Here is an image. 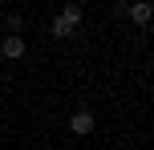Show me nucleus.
<instances>
[{
	"label": "nucleus",
	"instance_id": "nucleus-1",
	"mask_svg": "<svg viewBox=\"0 0 154 150\" xmlns=\"http://www.w3.org/2000/svg\"><path fill=\"white\" fill-rule=\"evenodd\" d=\"M93 126H97V122H93L89 110H81V114H73V118H69V130H73V134H93Z\"/></svg>",
	"mask_w": 154,
	"mask_h": 150
},
{
	"label": "nucleus",
	"instance_id": "nucleus-3",
	"mask_svg": "<svg viewBox=\"0 0 154 150\" xmlns=\"http://www.w3.org/2000/svg\"><path fill=\"white\" fill-rule=\"evenodd\" d=\"M130 16H134L138 24H146V20H150V4H134V8H130Z\"/></svg>",
	"mask_w": 154,
	"mask_h": 150
},
{
	"label": "nucleus",
	"instance_id": "nucleus-5",
	"mask_svg": "<svg viewBox=\"0 0 154 150\" xmlns=\"http://www.w3.org/2000/svg\"><path fill=\"white\" fill-rule=\"evenodd\" d=\"M69 32H73V24H69V20H61V16H57V20H53V37H69Z\"/></svg>",
	"mask_w": 154,
	"mask_h": 150
},
{
	"label": "nucleus",
	"instance_id": "nucleus-4",
	"mask_svg": "<svg viewBox=\"0 0 154 150\" xmlns=\"http://www.w3.org/2000/svg\"><path fill=\"white\" fill-rule=\"evenodd\" d=\"M61 20H69V24H77V20H81V4H65Z\"/></svg>",
	"mask_w": 154,
	"mask_h": 150
},
{
	"label": "nucleus",
	"instance_id": "nucleus-2",
	"mask_svg": "<svg viewBox=\"0 0 154 150\" xmlns=\"http://www.w3.org/2000/svg\"><path fill=\"white\" fill-rule=\"evenodd\" d=\"M0 49H4V57H24V37H16V32H12V37H4V45H0Z\"/></svg>",
	"mask_w": 154,
	"mask_h": 150
}]
</instances>
